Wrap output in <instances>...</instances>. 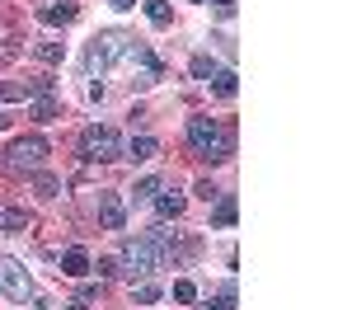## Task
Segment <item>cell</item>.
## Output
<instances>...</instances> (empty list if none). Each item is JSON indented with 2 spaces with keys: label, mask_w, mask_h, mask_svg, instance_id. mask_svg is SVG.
Segmentation results:
<instances>
[{
  "label": "cell",
  "mask_w": 352,
  "mask_h": 310,
  "mask_svg": "<svg viewBox=\"0 0 352 310\" xmlns=\"http://www.w3.org/2000/svg\"><path fill=\"white\" fill-rule=\"evenodd\" d=\"M0 127H5V118H0Z\"/></svg>",
  "instance_id": "obj_27"
},
{
  "label": "cell",
  "mask_w": 352,
  "mask_h": 310,
  "mask_svg": "<svg viewBox=\"0 0 352 310\" xmlns=\"http://www.w3.org/2000/svg\"><path fill=\"white\" fill-rule=\"evenodd\" d=\"M197 197H207V202H217V184H212V179H202V184H197Z\"/></svg>",
  "instance_id": "obj_24"
},
{
  "label": "cell",
  "mask_w": 352,
  "mask_h": 310,
  "mask_svg": "<svg viewBox=\"0 0 352 310\" xmlns=\"http://www.w3.org/2000/svg\"><path fill=\"white\" fill-rule=\"evenodd\" d=\"M164 258H169V250H164L155 235H132V240H122V263H127V273H136V278L155 273Z\"/></svg>",
  "instance_id": "obj_2"
},
{
  "label": "cell",
  "mask_w": 352,
  "mask_h": 310,
  "mask_svg": "<svg viewBox=\"0 0 352 310\" xmlns=\"http://www.w3.org/2000/svg\"><path fill=\"white\" fill-rule=\"evenodd\" d=\"M212 89H217L221 99H235V89H240V85H235V71H217V76H212Z\"/></svg>",
  "instance_id": "obj_11"
},
{
  "label": "cell",
  "mask_w": 352,
  "mask_h": 310,
  "mask_svg": "<svg viewBox=\"0 0 352 310\" xmlns=\"http://www.w3.org/2000/svg\"><path fill=\"white\" fill-rule=\"evenodd\" d=\"M155 151H160V141H155V137H136L127 155H132V160H155Z\"/></svg>",
  "instance_id": "obj_13"
},
{
  "label": "cell",
  "mask_w": 352,
  "mask_h": 310,
  "mask_svg": "<svg viewBox=\"0 0 352 310\" xmlns=\"http://www.w3.org/2000/svg\"><path fill=\"white\" fill-rule=\"evenodd\" d=\"M61 273H66V278H85V273H89V254L85 250H66L61 254Z\"/></svg>",
  "instance_id": "obj_9"
},
{
  "label": "cell",
  "mask_w": 352,
  "mask_h": 310,
  "mask_svg": "<svg viewBox=\"0 0 352 310\" xmlns=\"http://www.w3.org/2000/svg\"><path fill=\"white\" fill-rule=\"evenodd\" d=\"M99 225L104 230H122L127 225V207L118 193H99Z\"/></svg>",
  "instance_id": "obj_7"
},
{
  "label": "cell",
  "mask_w": 352,
  "mask_h": 310,
  "mask_svg": "<svg viewBox=\"0 0 352 310\" xmlns=\"http://www.w3.org/2000/svg\"><path fill=\"white\" fill-rule=\"evenodd\" d=\"M212 225H235V197H221L217 212H212Z\"/></svg>",
  "instance_id": "obj_16"
},
{
  "label": "cell",
  "mask_w": 352,
  "mask_h": 310,
  "mask_svg": "<svg viewBox=\"0 0 352 310\" xmlns=\"http://www.w3.org/2000/svg\"><path fill=\"white\" fill-rule=\"evenodd\" d=\"M192 76H197V80H212L217 71H212V61H207V56H192Z\"/></svg>",
  "instance_id": "obj_21"
},
{
  "label": "cell",
  "mask_w": 352,
  "mask_h": 310,
  "mask_svg": "<svg viewBox=\"0 0 352 310\" xmlns=\"http://www.w3.org/2000/svg\"><path fill=\"white\" fill-rule=\"evenodd\" d=\"M38 56H43V61H61V47H56V43H43Z\"/></svg>",
  "instance_id": "obj_25"
},
{
  "label": "cell",
  "mask_w": 352,
  "mask_h": 310,
  "mask_svg": "<svg viewBox=\"0 0 352 310\" xmlns=\"http://www.w3.org/2000/svg\"><path fill=\"white\" fill-rule=\"evenodd\" d=\"M155 193H160V179H141V184L132 188L136 202H155Z\"/></svg>",
  "instance_id": "obj_18"
},
{
  "label": "cell",
  "mask_w": 352,
  "mask_h": 310,
  "mask_svg": "<svg viewBox=\"0 0 352 310\" xmlns=\"http://www.w3.org/2000/svg\"><path fill=\"white\" fill-rule=\"evenodd\" d=\"M33 188H38V197H56V193H61V179H56V174H43V169H38Z\"/></svg>",
  "instance_id": "obj_14"
},
{
  "label": "cell",
  "mask_w": 352,
  "mask_h": 310,
  "mask_svg": "<svg viewBox=\"0 0 352 310\" xmlns=\"http://www.w3.org/2000/svg\"><path fill=\"white\" fill-rule=\"evenodd\" d=\"M155 212H160V221H179L184 217V193H155Z\"/></svg>",
  "instance_id": "obj_8"
},
{
  "label": "cell",
  "mask_w": 352,
  "mask_h": 310,
  "mask_svg": "<svg viewBox=\"0 0 352 310\" xmlns=\"http://www.w3.org/2000/svg\"><path fill=\"white\" fill-rule=\"evenodd\" d=\"M76 14H80V10H76L71 0H61V5H47V10H43V24H71Z\"/></svg>",
  "instance_id": "obj_10"
},
{
  "label": "cell",
  "mask_w": 352,
  "mask_h": 310,
  "mask_svg": "<svg viewBox=\"0 0 352 310\" xmlns=\"http://www.w3.org/2000/svg\"><path fill=\"white\" fill-rule=\"evenodd\" d=\"M109 5H113V10H132L136 0H109Z\"/></svg>",
  "instance_id": "obj_26"
},
{
  "label": "cell",
  "mask_w": 352,
  "mask_h": 310,
  "mask_svg": "<svg viewBox=\"0 0 352 310\" xmlns=\"http://www.w3.org/2000/svg\"><path fill=\"white\" fill-rule=\"evenodd\" d=\"M146 14H151V24H174V10H169V0H146Z\"/></svg>",
  "instance_id": "obj_12"
},
{
  "label": "cell",
  "mask_w": 352,
  "mask_h": 310,
  "mask_svg": "<svg viewBox=\"0 0 352 310\" xmlns=\"http://www.w3.org/2000/svg\"><path fill=\"white\" fill-rule=\"evenodd\" d=\"M174 301H179V306H192V301H197V287H192L188 278H179L174 282Z\"/></svg>",
  "instance_id": "obj_19"
},
{
  "label": "cell",
  "mask_w": 352,
  "mask_h": 310,
  "mask_svg": "<svg viewBox=\"0 0 352 310\" xmlns=\"http://www.w3.org/2000/svg\"><path fill=\"white\" fill-rule=\"evenodd\" d=\"M230 306H235V291L226 287V291H221L217 301H207V306H202V310H230Z\"/></svg>",
  "instance_id": "obj_22"
},
{
  "label": "cell",
  "mask_w": 352,
  "mask_h": 310,
  "mask_svg": "<svg viewBox=\"0 0 352 310\" xmlns=\"http://www.w3.org/2000/svg\"><path fill=\"white\" fill-rule=\"evenodd\" d=\"M80 160H122V137L113 132V127H85L80 132Z\"/></svg>",
  "instance_id": "obj_3"
},
{
  "label": "cell",
  "mask_w": 352,
  "mask_h": 310,
  "mask_svg": "<svg viewBox=\"0 0 352 310\" xmlns=\"http://www.w3.org/2000/svg\"><path fill=\"white\" fill-rule=\"evenodd\" d=\"M0 291H5L10 301H19V306L33 296V282H28V273H24L19 258H0Z\"/></svg>",
  "instance_id": "obj_5"
},
{
  "label": "cell",
  "mask_w": 352,
  "mask_h": 310,
  "mask_svg": "<svg viewBox=\"0 0 352 310\" xmlns=\"http://www.w3.org/2000/svg\"><path fill=\"white\" fill-rule=\"evenodd\" d=\"M0 225H5V230H24L28 212H19V207H0Z\"/></svg>",
  "instance_id": "obj_15"
},
{
  "label": "cell",
  "mask_w": 352,
  "mask_h": 310,
  "mask_svg": "<svg viewBox=\"0 0 352 310\" xmlns=\"http://www.w3.org/2000/svg\"><path fill=\"white\" fill-rule=\"evenodd\" d=\"M43 160H47V141L43 137H19V141H10V151H5V165L14 174H38Z\"/></svg>",
  "instance_id": "obj_4"
},
{
  "label": "cell",
  "mask_w": 352,
  "mask_h": 310,
  "mask_svg": "<svg viewBox=\"0 0 352 310\" xmlns=\"http://www.w3.org/2000/svg\"><path fill=\"white\" fill-rule=\"evenodd\" d=\"M118 56H127V43H122L118 33H104V38H94V43H89V56H85V61L104 71L109 61H118Z\"/></svg>",
  "instance_id": "obj_6"
},
{
  "label": "cell",
  "mask_w": 352,
  "mask_h": 310,
  "mask_svg": "<svg viewBox=\"0 0 352 310\" xmlns=\"http://www.w3.org/2000/svg\"><path fill=\"white\" fill-rule=\"evenodd\" d=\"M132 301L136 306H155V301H160V287H155V282H141V287L132 291Z\"/></svg>",
  "instance_id": "obj_17"
},
{
  "label": "cell",
  "mask_w": 352,
  "mask_h": 310,
  "mask_svg": "<svg viewBox=\"0 0 352 310\" xmlns=\"http://www.w3.org/2000/svg\"><path fill=\"white\" fill-rule=\"evenodd\" d=\"M33 118H38V122H52V118H56V99H47V94H43V99L33 104Z\"/></svg>",
  "instance_id": "obj_20"
},
{
  "label": "cell",
  "mask_w": 352,
  "mask_h": 310,
  "mask_svg": "<svg viewBox=\"0 0 352 310\" xmlns=\"http://www.w3.org/2000/svg\"><path fill=\"white\" fill-rule=\"evenodd\" d=\"M188 146L202 160H212V165L230 160V132H221L217 118H188Z\"/></svg>",
  "instance_id": "obj_1"
},
{
  "label": "cell",
  "mask_w": 352,
  "mask_h": 310,
  "mask_svg": "<svg viewBox=\"0 0 352 310\" xmlns=\"http://www.w3.org/2000/svg\"><path fill=\"white\" fill-rule=\"evenodd\" d=\"M89 268H99V278H113V273H118V258H99V263H89Z\"/></svg>",
  "instance_id": "obj_23"
}]
</instances>
